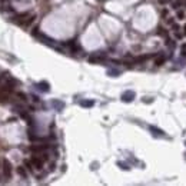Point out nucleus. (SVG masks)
<instances>
[{"mask_svg": "<svg viewBox=\"0 0 186 186\" xmlns=\"http://www.w3.org/2000/svg\"><path fill=\"white\" fill-rule=\"evenodd\" d=\"M105 56H99V55H92L89 56V62L90 63H99V62H103Z\"/></svg>", "mask_w": 186, "mask_h": 186, "instance_id": "nucleus-6", "label": "nucleus"}, {"mask_svg": "<svg viewBox=\"0 0 186 186\" xmlns=\"http://www.w3.org/2000/svg\"><path fill=\"white\" fill-rule=\"evenodd\" d=\"M53 105H55V106L57 107V109H62V107L65 106V105H63L62 102H57V100H55V102H53Z\"/></svg>", "mask_w": 186, "mask_h": 186, "instance_id": "nucleus-12", "label": "nucleus"}, {"mask_svg": "<svg viewBox=\"0 0 186 186\" xmlns=\"http://www.w3.org/2000/svg\"><path fill=\"white\" fill-rule=\"evenodd\" d=\"M2 172H3L5 179H10V177H12V172H13V169H12V163H10L6 158L2 159Z\"/></svg>", "mask_w": 186, "mask_h": 186, "instance_id": "nucleus-1", "label": "nucleus"}, {"mask_svg": "<svg viewBox=\"0 0 186 186\" xmlns=\"http://www.w3.org/2000/svg\"><path fill=\"white\" fill-rule=\"evenodd\" d=\"M17 98H20L22 100H27V98H26V95H24V93H17Z\"/></svg>", "mask_w": 186, "mask_h": 186, "instance_id": "nucleus-15", "label": "nucleus"}, {"mask_svg": "<svg viewBox=\"0 0 186 186\" xmlns=\"http://www.w3.org/2000/svg\"><path fill=\"white\" fill-rule=\"evenodd\" d=\"M165 2H166V0H159V3H165Z\"/></svg>", "mask_w": 186, "mask_h": 186, "instance_id": "nucleus-17", "label": "nucleus"}, {"mask_svg": "<svg viewBox=\"0 0 186 186\" xmlns=\"http://www.w3.org/2000/svg\"><path fill=\"white\" fill-rule=\"evenodd\" d=\"M29 16H30V14H29L27 12H26V13H20V14H17V16H14V22L17 24H20V26H23V23L29 19Z\"/></svg>", "mask_w": 186, "mask_h": 186, "instance_id": "nucleus-2", "label": "nucleus"}, {"mask_svg": "<svg viewBox=\"0 0 186 186\" xmlns=\"http://www.w3.org/2000/svg\"><path fill=\"white\" fill-rule=\"evenodd\" d=\"M150 130H152V132H153L155 135H158V136H162V135H163V132H162V130L156 129V127H155V126H150Z\"/></svg>", "mask_w": 186, "mask_h": 186, "instance_id": "nucleus-11", "label": "nucleus"}, {"mask_svg": "<svg viewBox=\"0 0 186 186\" xmlns=\"http://www.w3.org/2000/svg\"><path fill=\"white\" fill-rule=\"evenodd\" d=\"M172 27H173V30H177V29H179V26H177V24H173Z\"/></svg>", "mask_w": 186, "mask_h": 186, "instance_id": "nucleus-16", "label": "nucleus"}, {"mask_svg": "<svg viewBox=\"0 0 186 186\" xmlns=\"http://www.w3.org/2000/svg\"><path fill=\"white\" fill-rule=\"evenodd\" d=\"M37 86H39V89L43 90V92H47V90H49V84H47V82H40Z\"/></svg>", "mask_w": 186, "mask_h": 186, "instance_id": "nucleus-8", "label": "nucleus"}, {"mask_svg": "<svg viewBox=\"0 0 186 186\" xmlns=\"http://www.w3.org/2000/svg\"><path fill=\"white\" fill-rule=\"evenodd\" d=\"M177 19H179V20H181V19H183L185 17V13H183V12H182V10H179V12H177Z\"/></svg>", "mask_w": 186, "mask_h": 186, "instance_id": "nucleus-14", "label": "nucleus"}, {"mask_svg": "<svg viewBox=\"0 0 186 186\" xmlns=\"http://www.w3.org/2000/svg\"><path fill=\"white\" fill-rule=\"evenodd\" d=\"M17 173H19V175H20L22 177H26V176H27V173H26V170L23 169V166H19V167H17Z\"/></svg>", "mask_w": 186, "mask_h": 186, "instance_id": "nucleus-9", "label": "nucleus"}, {"mask_svg": "<svg viewBox=\"0 0 186 186\" xmlns=\"http://www.w3.org/2000/svg\"><path fill=\"white\" fill-rule=\"evenodd\" d=\"M165 60H166V56L163 55V53H159V55L155 57V65H156V66H162L163 63H165Z\"/></svg>", "mask_w": 186, "mask_h": 186, "instance_id": "nucleus-5", "label": "nucleus"}, {"mask_svg": "<svg viewBox=\"0 0 186 186\" xmlns=\"http://www.w3.org/2000/svg\"><path fill=\"white\" fill-rule=\"evenodd\" d=\"M185 34H186V26H185Z\"/></svg>", "mask_w": 186, "mask_h": 186, "instance_id": "nucleus-18", "label": "nucleus"}, {"mask_svg": "<svg viewBox=\"0 0 186 186\" xmlns=\"http://www.w3.org/2000/svg\"><path fill=\"white\" fill-rule=\"evenodd\" d=\"M43 160H45V159L39 158V156H33V158L30 159V162H32L33 167H36V169H42V167H43Z\"/></svg>", "mask_w": 186, "mask_h": 186, "instance_id": "nucleus-3", "label": "nucleus"}, {"mask_svg": "<svg viewBox=\"0 0 186 186\" xmlns=\"http://www.w3.org/2000/svg\"><path fill=\"white\" fill-rule=\"evenodd\" d=\"M181 53H182V56H185V57H186V43H185V45H182Z\"/></svg>", "mask_w": 186, "mask_h": 186, "instance_id": "nucleus-13", "label": "nucleus"}, {"mask_svg": "<svg viewBox=\"0 0 186 186\" xmlns=\"http://www.w3.org/2000/svg\"><path fill=\"white\" fill-rule=\"evenodd\" d=\"M133 99H135V92H132V90H126V92L122 95V100L126 103L132 102Z\"/></svg>", "mask_w": 186, "mask_h": 186, "instance_id": "nucleus-4", "label": "nucleus"}, {"mask_svg": "<svg viewBox=\"0 0 186 186\" xmlns=\"http://www.w3.org/2000/svg\"><path fill=\"white\" fill-rule=\"evenodd\" d=\"M80 105L84 107H92L93 106V102L92 100H83V102H80Z\"/></svg>", "mask_w": 186, "mask_h": 186, "instance_id": "nucleus-10", "label": "nucleus"}, {"mask_svg": "<svg viewBox=\"0 0 186 186\" xmlns=\"http://www.w3.org/2000/svg\"><path fill=\"white\" fill-rule=\"evenodd\" d=\"M185 145H186V142H185Z\"/></svg>", "mask_w": 186, "mask_h": 186, "instance_id": "nucleus-19", "label": "nucleus"}, {"mask_svg": "<svg viewBox=\"0 0 186 186\" xmlns=\"http://www.w3.org/2000/svg\"><path fill=\"white\" fill-rule=\"evenodd\" d=\"M46 149H47L46 145H39V146H32L30 150H33V152H43V150H46Z\"/></svg>", "mask_w": 186, "mask_h": 186, "instance_id": "nucleus-7", "label": "nucleus"}]
</instances>
